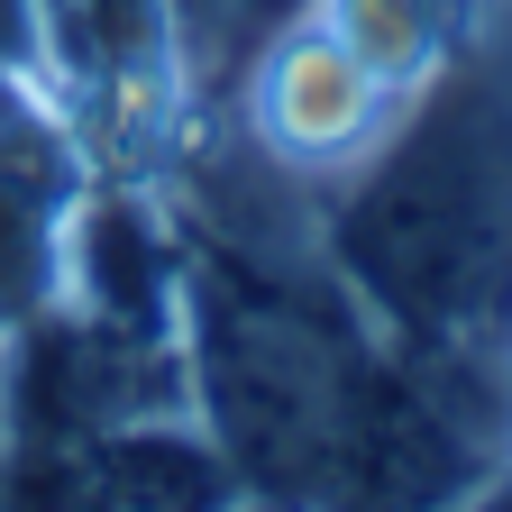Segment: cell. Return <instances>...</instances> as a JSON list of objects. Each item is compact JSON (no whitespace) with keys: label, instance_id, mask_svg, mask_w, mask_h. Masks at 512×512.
Returning a JSON list of instances; mask_svg holds the SVG:
<instances>
[{"label":"cell","instance_id":"3","mask_svg":"<svg viewBox=\"0 0 512 512\" xmlns=\"http://www.w3.org/2000/svg\"><path fill=\"white\" fill-rule=\"evenodd\" d=\"M229 458L174 430H55L19 439L10 503L19 512H229Z\"/></svg>","mask_w":512,"mask_h":512},{"label":"cell","instance_id":"4","mask_svg":"<svg viewBox=\"0 0 512 512\" xmlns=\"http://www.w3.org/2000/svg\"><path fill=\"white\" fill-rule=\"evenodd\" d=\"M55 220H64V165H55V147L28 138V128H0V320H19L46 293Z\"/></svg>","mask_w":512,"mask_h":512},{"label":"cell","instance_id":"5","mask_svg":"<svg viewBox=\"0 0 512 512\" xmlns=\"http://www.w3.org/2000/svg\"><path fill=\"white\" fill-rule=\"evenodd\" d=\"M46 19H55L64 64H74L92 92L138 83L147 55H156V0H46Z\"/></svg>","mask_w":512,"mask_h":512},{"label":"cell","instance_id":"6","mask_svg":"<svg viewBox=\"0 0 512 512\" xmlns=\"http://www.w3.org/2000/svg\"><path fill=\"white\" fill-rule=\"evenodd\" d=\"M28 55V0H0V64Z\"/></svg>","mask_w":512,"mask_h":512},{"label":"cell","instance_id":"2","mask_svg":"<svg viewBox=\"0 0 512 512\" xmlns=\"http://www.w3.org/2000/svg\"><path fill=\"white\" fill-rule=\"evenodd\" d=\"M366 375H375V348L320 293L256 275L238 256H211L202 394H211L220 458L238 485L275 494V503H330V467H339Z\"/></svg>","mask_w":512,"mask_h":512},{"label":"cell","instance_id":"1","mask_svg":"<svg viewBox=\"0 0 512 512\" xmlns=\"http://www.w3.org/2000/svg\"><path fill=\"white\" fill-rule=\"evenodd\" d=\"M348 284L439 357L476 366L512 330V64L467 55L339 202Z\"/></svg>","mask_w":512,"mask_h":512}]
</instances>
